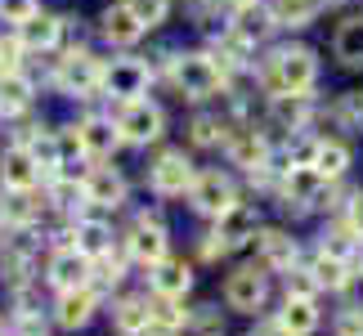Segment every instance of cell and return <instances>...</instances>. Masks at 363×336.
Segmentation results:
<instances>
[{
  "instance_id": "20",
  "label": "cell",
  "mask_w": 363,
  "mask_h": 336,
  "mask_svg": "<svg viewBox=\"0 0 363 336\" xmlns=\"http://www.w3.org/2000/svg\"><path fill=\"white\" fill-rule=\"evenodd\" d=\"M278 323L287 327V336H314L323 323V310H318V296H305V291H283V305H278Z\"/></svg>"
},
{
  "instance_id": "37",
  "label": "cell",
  "mask_w": 363,
  "mask_h": 336,
  "mask_svg": "<svg viewBox=\"0 0 363 336\" xmlns=\"http://www.w3.org/2000/svg\"><path fill=\"white\" fill-rule=\"evenodd\" d=\"M345 224L354 229V237L363 242V193H354L350 198V206H345Z\"/></svg>"
},
{
  "instance_id": "12",
  "label": "cell",
  "mask_w": 363,
  "mask_h": 336,
  "mask_svg": "<svg viewBox=\"0 0 363 336\" xmlns=\"http://www.w3.org/2000/svg\"><path fill=\"white\" fill-rule=\"evenodd\" d=\"M251 251H256V260L269 274H287V269H296V264H301V237L291 233V229H283V224H260Z\"/></svg>"
},
{
  "instance_id": "40",
  "label": "cell",
  "mask_w": 363,
  "mask_h": 336,
  "mask_svg": "<svg viewBox=\"0 0 363 336\" xmlns=\"http://www.w3.org/2000/svg\"><path fill=\"white\" fill-rule=\"evenodd\" d=\"M233 5H247V0H233Z\"/></svg>"
},
{
  "instance_id": "25",
  "label": "cell",
  "mask_w": 363,
  "mask_h": 336,
  "mask_svg": "<svg viewBox=\"0 0 363 336\" xmlns=\"http://www.w3.org/2000/svg\"><path fill=\"white\" fill-rule=\"evenodd\" d=\"M274 9L260 5V0H247V5H233V36H242L247 45H260L264 36L274 32Z\"/></svg>"
},
{
  "instance_id": "8",
  "label": "cell",
  "mask_w": 363,
  "mask_h": 336,
  "mask_svg": "<svg viewBox=\"0 0 363 336\" xmlns=\"http://www.w3.org/2000/svg\"><path fill=\"white\" fill-rule=\"evenodd\" d=\"M50 291H77V287H90L94 283V256H86L81 247L72 242H59L45 256V269H40Z\"/></svg>"
},
{
  "instance_id": "32",
  "label": "cell",
  "mask_w": 363,
  "mask_h": 336,
  "mask_svg": "<svg viewBox=\"0 0 363 336\" xmlns=\"http://www.w3.org/2000/svg\"><path fill=\"white\" fill-rule=\"evenodd\" d=\"M274 23L278 27H310L323 9V0H274Z\"/></svg>"
},
{
  "instance_id": "26",
  "label": "cell",
  "mask_w": 363,
  "mask_h": 336,
  "mask_svg": "<svg viewBox=\"0 0 363 336\" xmlns=\"http://www.w3.org/2000/svg\"><path fill=\"white\" fill-rule=\"evenodd\" d=\"M32 99H36V86H32V77H27V72H18V67L0 72V112H5V117L27 112Z\"/></svg>"
},
{
  "instance_id": "14",
  "label": "cell",
  "mask_w": 363,
  "mask_h": 336,
  "mask_svg": "<svg viewBox=\"0 0 363 336\" xmlns=\"http://www.w3.org/2000/svg\"><path fill=\"white\" fill-rule=\"evenodd\" d=\"M148 81H152V67L144 59H113L104 67V99L113 103H130V99H144L148 94Z\"/></svg>"
},
{
  "instance_id": "6",
  "label": "cell",
  "mask_w": 363,
  "mask_h": 336,
  "mask_svg": "<svg viewBox=\"0 0 363 336\" xmlns=\"http://www.w3.org/2000/svg\"><path fill=\"white\" fill-rule=\"evenodd\" d=\"M193 179H198V166H193V157L184 148H162L148 166V189H152V198H162V202L189 198Z\"/></svg>"
},
{
  "instance_id": "29",
  "label": "cell",
  "mask_w": 363,
  "mask_h": 336,
  "mask_svg": "<svg viewBox=\"0 0 363 336\" xmlns=\"http://www.w3.org/2000/svg\"><path fill=\"white\" fill-rule=\"evenodd\" d=\"M332 50H337V59L345 67H363V13H350V18L337 27Z\"/></svg>"
},
{
  "instance_id": "22",
  "label": "cell",
  "mask_w": 363,
  "mask_h": 336,
  "mask_svg": "<svg viewBox=\"0 0 363 336\" xmlns=\"http://www.w3.org/2000/svg\"><path fill=\"white\" fill-rule=\"evenodd\" d=\"M77 135H81V152H86L90 162H113V152L121 148V135H117L113 117H81Z\"/></svg>"
},
{
  "instance_id": "2",
  "label": "cell",
  "mask_w": 363,
  "mask_h": 336,
  "mask_svg": "<svg viewBox=\"0 0 363 336\" xmlns=\"http://www.w3.org/2000/svg\"><path fill=\"white\" fill-rule=\"evenodd\" d=\"M260 206L256 202H233L225 215L211 220V233L202 237V260H225V256H238L256 242L260 233Z\"/></svg>"
},
{
  "instance_id": "13",
  "label": "cell",
  "mask_w": 363,
  "mask_h": 336,
  "mask_svg": "<svg viewBox=\"0 0 363 336\" xmlns=\"http://www.w3.org/2000/svg\"><path fill=\"white\" fill-rule=\"evenodd\" d=\"M63 237L72 247H81L86 256H94V260L108 256V251L121 242V233H113V224H108V211H94V206H90V211H77L72 220H67Z\"/></svg>"
},
{
  "instance_id": "4",
  "label": "cell",
  "mask_w": 363,
  "mask_h": 336,
  "mask_svg": "<svg viewBox=\"0 0 363 336\" xmlns=\"http://www.w3.org/2000/svg\"><path fill=\"white\" fill-rule=\"evenodd\" d=\"M121 247L130 256V264H139V269H148V264L171 256V229H166L162 211H139L130 220V229L121 233Z\"/></svg>"
},
{
  "instance_id": "41",
  "label": "cell",
  "mask_w": 363,
  "mask_h": 336,
  "mask_svg": "<svg viewBox=\"0 0 363 336\" xmlns=\"http://www.w3.org/2000/svg\"><path fill=\"white\" fill-rule=\"evenodd\" d=\"M247 336H256V332H247Z\"/></svg>"
},
{
  "instance_id": "35",
  "label": "cell",
  "mask_w": 363,
  "mask_h": 336,
  "mask_svg": "<svg viewBox=\"0 0 363 336\" xmlns=\"http://www.w3.org/2000/svg\"><path fill=\"white\" fill-rule=\"evenodd\" d=\"M337 336H363V310H341L337 314Z\"/></svg>"
},
{
  "instance_id": "36",
  "label": "cell",
  "mask_w": 363,
  "mask_h": 336,
  "mask_svg": "<svg viewBox=\"0 0 363 336\" xmlns=\"http://www.w3.org/2000/svg\"><path fill=\"white\" fill-rule=\"evenodd\" d=\"M341 112L350 117V125H354V130H363V90L345 94V99H341Z\"/></svg>"
},
{
  "instance_id": "27",
  "label": "cell",
  "mask_w": 363,
  "mask_h": 336,
  "mask_svg": "<svg viewBox=\"0 0 363 336\" xmlns=\"http://www.w3.org/2000/svg\"><path fill=\"white\" fill-rule=\"evenodd\" d=\"M350 162H354V152H350V144H341V139H318V144H314V157H310V166L323 179H332V184L350 171Z\"/></svg>"
},
{
  "instance_id": "3",
  "label": "cell",
  "mask_w": 363,
  "mask_h": 336,
  "mask_svg": "<svg viewBox=\"0 0 363 336\" xmlns=\"http://www.w3.org/2000/svg\"><path fill=\"white\" fill-rule=\"evenodd\" d=\"M264 86L274 94H310L318 86V59L305 45H283L264 63Z\"/></svg>"
},
{
  "instance_id": "34",
  "label": "cell",
  "mask_w": 363,
  "mask_h": 336,
  "mask_svg": "<svg viewBox=\"0 0 363 336\" xmlns=\"http://www.w3.org/2000/svg\"><path fill=\"white\" fill-rule=\"evenodd\" d=\"M32 13H40V0H0V18L13 23V27L27 23Z\"/></svg>"
},
{
  "instance_id": "9",
  "label": "cell",
  "mask_w": 363,
  "mask_h": 336,
  "mask_svg": "<svg viewBox=\"0 0 363 336\" xmlns=\"http://www.w3.org/2000/svg\"><path fill=\"white\" fill-rule=\"evenodd\" d=\"M175 90L193 103L216 99V94L225 90V67H220L211 54H179L175 59Z\"/></svg>"
},
{
  "instance_id": "15",
  "label": "cell",
  "mask_w": 363,
  "mask_h": 336,
  "mask_svg": "<svg viewBox=\"0 0 363 336\" xmlns=\"http://www.w3.org/2000/svg\"><path fill=\"white\" fill-rule=\"evenodd\" d=\"M63 94H72V99H90V94H99L104 86V63L94 59L90 50H72L67 59H59V72H54Z\"/></svg>"
},
{
  "instance_id": "23",
  "label": "cell",
  "mask_w": 363,
  "mask_h": 336,
  "mask_svg": "<svg viewBox=\"0 0 363 336\" xmlns=\"http://www.w3.org/2000/svg\"><path fill=\"white\" fill-rule=\"evenodd\" d=\"M59 40H63V18H54V13H32L27 23H18V45L27 54H50Z\"/></svg>"
},
{
  "instance_id": "5",
  "label": "cell",
  "mask_w": 363,
  "mask_h": 336,
  "mask_svg": "<svg viewBox=\"0 0 363 336\" xmlns=\"http://www.w3.org/2000/svg\"><path fill=\"white\" fill-rule=\"evenodd\" d=\"M113 121H117L121 144H130V148H148L166 135V112H162V103H152L148 94L144 99H130V103H117Z\"/></svg>"
},
{
  "instance_id": "28",
  "label": "cell",
  "mask_w": 363,
  "mask_h": 336,
  "mask_svg": "<svg viewBox=\"0 0 363 336\" xmlns=\"http://www.w3.org/2000/svg\"><path fill=\"white\" fill-rule=\"evenodd\" d=\"M225 148H229L233 166H242V171H260V166L269 162V144H264L256 130H233Z\"/></svg>"
},
{
  "instance_id": "39",
  "label": "cell",
  "mask_w": 363,
  "mask_h": 336,
  "mask_svg": "<svg viewBox=\"0 0 363 336\" xmlns=\"http://www.w3.org/2000/svg\"><path fill=\"white\" fill-rule=\"evenodd\" d=\"M354 269H363V247H359V260H354Z\"/></svg>"
},
{
  "instance_id": "10",
  "label": "cell",
  "mask_w": 363,
  "mask_h": 336,
  "mask_svg": "<svg viewBox=\"0 0 363 336\" xmlns=\"http://www.w3.org/2000/svg\"><path fill=\"white\" fill-rule=\"evenodd\" d=\"M81 193H86V206H94V211H121L125 202H130V179H125L117 166H90L86 175H81Z\"/></svg>"
},
{
  "instance_id": "24",
  "label": "cell",
  "mask_w": 363,
  "mask_h": 336,
  "mask_svg": "<svg viewBox=\"0 0 363 336\" xmlns=\"http://www.w3.org/2000/svg\"><path fill=\"white\" fill-rule=\"evenodd\" d=\"M99 32H104V40H108V45L125 50V45H135V40L144 36L148 27L135 18L130 0H125V5H113V9H104V18H99Z\"/></svg>"
},
{
  "instance_id": "19",
  "label": "cell",
  "mask_w": 363,
  "mask_h": 336,
  "mask_svg": "<svg viewBox=\"0 0 363 336\" xmlns=\"http://www.w3.org/2000/svg\"><path fill=\"white\" fill-rule=\"evenodd\" d=\"M305 269L314 274L318 291L345 296V287H350V278H354V260H350V256H337V251H328V247H318L314 256L305 260Z\"/></svg>"
},
{
  "instance_id": "31",
  "label": "cell",
  "mask_w": 363,
  "mask_h": 336,
  "mask_svg": "<svg viewBox=\"0 0 363 336\" xmlns=\"http://www.w3.org/2000/svg\"><path fill=\"white\" fill-rule=\"evenodd\" d=\"M189 144L193 148H225L229 144V125L216 117V112H198L189 121Z\"/></svg>"
},
{
  "instance_id": "7",
  "label": "cell",
  "mask_w": 363,
  "mask_h": 336,
  "mask_svg": "<svg viewBox=\"0 0 363 336\" xmlns=\"http://www.w3.org/2000/svg\"><path fill=\"white\" fill-rule=\"evenodd\" d=\"M233 202H242V193H238V179H233L229 171H220V166H206V171H198V179H193V189H189V206H193L202 220L225 215Z\"/></svg>"
},
{
  "instance_id": "11",
  "label": "cell",
  "mask_w": 363,
  "mask_h": 336,
  "mask_svg": "<svg viewBox=\"0 0 363 336\" xmlns=\"http://www.w3.org/2000/svg\"><path fill=\"white\" fill-rule=\"evenodd\" d=\"M99 310H104V296H99V287H77V291H54V310H50V318H54V327L59 332H86L94 318H99Z\"/></svg>"
},
{
  "instance_id": "18",
  "label": "cell",
  "mask_w": 363,
  "mask_h": 336,
  "mask_svg": "<svg viewBox=\"0 0 363 336\" xmlns=\"http://www.w3.org/2000/svg\"><path fill=\"white\" fill-rule=\"evenodd\" d=\"M108 314H113L117 336H148L152 332V291H121Z\"/></svg>"
},
{
  "instance_id": "16",
  "label": "cell",
  "mask_w": 363,
  "mask_h": 336,
  "mask_svg": "<svg viewBox=\"0 0 363 336\" xmlns=\"http://www.w3.org/2000/svg\"><path fill=\"white\" fill-rule=\"evenodd\" d=\"M198 287V264L184 256H166L157 264H148V291L166 301H189V291Z\"/></svg>"
},
{
  "instance_id": "17",
  "label": "cell",
  "mask_w": 363,
  "mask_h": 336,
  "mask_svg": "<svg viewBox=\"0 0 363 336\" xmlns=\"http://www.w3.org/2000/svg\"><path fill=\"white\" fill-rule=\"evenodd\" d=\"M328 193H332V179H323L314 166H287V175H283L287 206H296V211H318V206L328 202Z\"/></svg>"
},
{
  "instance_id": "38",
  "label": "cell",
  "mask_w": 363,
  "mask_h": 336,
  "mask_svg": "<svg viewBox=\"0 0 363 336\" xmlns=\"http://www.w3.org/2000/svg\"><path fill=\"white\" fill-rule=\"evenodd\" d=\"M0 336H9V318H0Z\"/></svg>"
},
{
  "instance_id": "1",
  "label": "cell",
  "mask_w": 363,
  "mask_h": 336,
  "mask_svg": "<svg viewBox=\"0 0 363 336\" xmlns=\"http://www.w3.org/2000/svg\"><path fill=\"white\" fill-rule=\"evenodd\" d=\"M274 296V274L264 269V264L251 256L242 264H233L225 274V283H220V301H225L229 314H242V318H260L264 305Z\"/></svg>"
},
{
  "instance_id": "30",
  "label": "cell",
  "mask_w": 363,
  "mask_h": 336,
  "mask_svg": "<svg viewBox=\"0 0 363 336\" xmlns=\"http://www.w3.org/2000/svg\"><path fill=\"white\" fill-rule=\"evenodd\" d=\"M269 112H274V121L283 125V130L296 135V130L310 125V94H274Z\"/></svg>"
},
{
  "instance_id": "21",
  "label": "cell",
  "mask_w": 363,
  "mask_h": 336,
  "mask_svg": "<svg viewBox=\"0 0 363 336\" xmlns=\"http://www.w3.org/2000/svg\"><path fill=\"white\" fill-rule=\"evenodd\" d=\"M40 179H45V171H40V162L32 157L27 144L0 148V189H36Z\"/></svg>"
},
{
  "instance_id": "33",
  "label": "cell",
  "mask_w": 363,
  "mask_h": 336,
  "mask_svg": "<svg viewBox=\"0 0 363 336\" xmlns=\"http://www.w3.org/2000/svg\"><path fill=\"white\" fill-rule=\"evenodd\" d=\"M130 9H135V18L152 32V27L166 23V13H171V0H130Z\"/></svg>"
}]
</instances>
